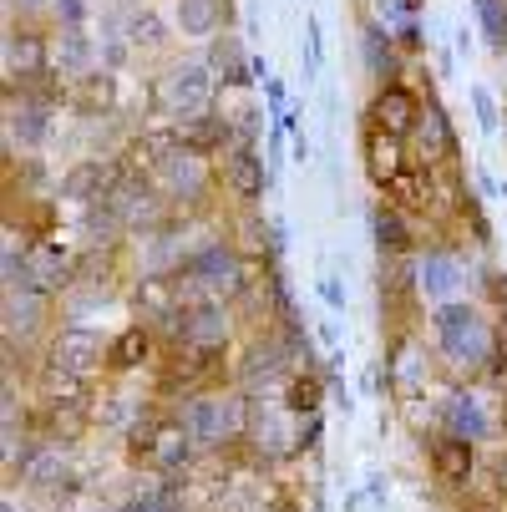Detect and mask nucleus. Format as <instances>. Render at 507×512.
I'll return each mask as SVG.
<instances>
[{"label": "nucleus", "mask_w": 507, "mask_h": 512, "mask_svg": "<svg viewBox=\"0 0 507 512\" xmlns=\"http://www.w3.org/2000/svg\"><path fill=\"white\" fill-rule=\"evenodd\" d=\"M11 132L21 142H41L46 137V107L41 102H26V97H21V107L11 102Z\"/></svg>", "instance_id": "obj_21"}, {"label": "nucleus", "mask_w": 507, "mask_h": 512, "mask_svg": "<svg viewBox=\"0 0 507 512\" xmlns=\"http://www.w3.org/2000/svg\"><path fill=\"white\" fill-rule=\"evenodd\" d=\"M487 411H482V401H472V396H452L447 401V431L452 436H467V442H482L487 436Z\"/></svg>", "instance_id": "obj_16"}, {"label": "nucleus", "mask_w": 507, "mask_h": 512, "mask_svg": "<svg viewBox=\"0 0 507 512\" xmlns=\"http://www.w3.org/2000/svg\"><path fill=\"white\" fill-rule=\"evenodd\" d=\"M219 16H224L219 0H178V26L188 36H208L213 26H219Z\"/></svg>", "instance_id": "obj_20"}, {"label": "nucleus", "mask_w": 507, "mask_h": 512, "mask_svg": "<svg viewBox=\"0 0 507 512\" xmlns=\"http://www.w3.org/2000/svg\"><path fill=\"white\" fill-rule=\"evenodd\" d=\"M426 457H431V472H437V482H447V487H467V482H472L477 452H472V442H467V436H452V431L431 436Z\"/></svg>", "instance_id": "obj_6"}, {"label": "nucleus", "mask_w": 507, "mask_h": 512, "mask_svg": "<svg viewBox=\"0 0 507 512\" xmlns=\"http://www.w3.org/2000/svg\"><path fill=\"white\" fill-rule=\"evenodd\" d=\"M416 284L426 289V295L447 300L452 289H457V259H447V254H437V249H431V254L416 264Z\"/></svg>", "instance_id": "obj_17"}, {"label": "nucleus", "mask_w": 507, "mask_h": 512, "mask_svg": "<svg viewBox=\"0 0 507 512\" xmlns=\"http://www.w3.org/2000/svg\"><path fill=\"white\" fill-rule=\"evenodd\" d=\"M132 41H158V21H153V16L132 21Z\"/></svg>", "instance_id": "obj_29"}, {"label": "nucleus", "mask_w": 507, "mask_h": 512, "mask_svg": "<svg viewBox=\"0 0 507 512\" xmlns=\"http://www.w3.org/2000/svg\"><path fill=\"white\" fill-rule=\"evenodd\" d=\"M97 360H102V340L87 335V330H66L56 340V350H51V365H61V371L82 376V381H87V371H92Z\"/></svg>", "instance_id": "obj_10"}, {"label": "nucleus", "mask_w": 507, "mask_h": 512, "mask_svg": "<svg viewBox=\"0 0 507 512\" xmlns=\"http://www.w3.org/2000/svg\"><path fill=\"white\" fill-rule=\"evenodd\" d=\"M56 16H61L71 31H77V21L87 16V0H56Z\"/></svg>", "instance_id": "obj_28"}, {"label": "nucleus", "mask_w": 507, "mask_h": 512, "mask_svg": "<svg viewBox=\"0 0 507 512\" xmlns=\"http://www.w3.org/2000/svg\"><path fill=\"white\" fill-rule=\"evenodd\" d=\"M41 71H46V41L36 31H11V41H6V77L31 82V77H41Z\"/></svg>", "instance_id": "obj_12"}, {"label": "nucleus", "mask_w": 507, "mask_h": 512, "mask_svg": "<svg viewBox=\"0 0 507 512\" xmlns=\"http://www.w3.org/2000/svg\"><path fill=\"white\" fill-rule=\"evenodd\" d=\"M371 127L376 132H386V137H411L416 127H421V102H416V92H406L401 82H391V87H381L376 92V102H371Z\"/></svg>", "instance_id": "obj_5"}, {"label": "nucleus", "mask_w": 507, "mask_h": 512, "mask_svg": "<svg viewBox=\"0 0 507 512\" xmlns=\"http://www.w3.org/2000/svg\"><path fill=\"white\" fill-rule=\"evenodd\" d=\"M472 107H477L482 132H497V102H492V92H487V87H472Z\"/></svg>", "instance_id": "obj_27"}, {"label": "nucleus", "mask_w": 507, "mask_h": 512, "mask_svg": "<svg viewBox=\"0 0 507 512\" xmlns=\"http://www.w3.org/2000/svg\"><path fill=\"white\" fill-rule=\"evenodd\" d=\"M188 284L198 289L203 300H213V295H239L249 279H244V264H239V254L229 244H208V249H198L188 259Z\"/></svg>", "instance_id": "obj_2"}, {"label": "nucleus", "mask_w": 507, "mask_h": 512, "mask_svg": "<svg viewBox=\"0 0 507 512\" xmlns=\"http://www.w3.org/2000/svg\"><path fill=\"white\" fill-rule=\"evenodd\" d=\"M158 507H168V502H163V497L153 492V497H137V502H132L127 512H158Z\"/></svg>", "instance_id": "obj_30"}, {"label": "nucleus", "mask_w": 507, "mask_h": 512, "mask_svg": "<svg viewBox=\"0 0 507 512\" xmlns=\"http://www.w3.org/2000/svg\"><path fill=\"white\" fill-rule=\"evenodd\" d=\"M366 173H371V183L376 188H396L411 168H406V158H401V142L396 137H386V132H376V127H366Z\"/></svg>", "instance_id": "obj_7"}, {"label": "nucleus", "mask_w": 507, "mask_h": 512, "mask_svg": "<svg viewBox=\"0 0 507 512\" xmlns=\"http://www.w3.org/2000/svg\"><path fill=\"white\" fill-rule=\"evenodd\" d=\"M224 183H229V193L244 198V203L264 198V158L249 148V142H234V148H229V158H224Z\"/></svg>", "instance_id": "obj_8"}, {"label": "nucleus", "mask_w": 507, "mask_h": 512, "mask_svg": "<svg viewBox=\"0 0 507 512\" xmlns=\"http://www.w3.org/2000/svg\"><path fill=\"white\" fill-rule=\"evenodd\" d=\"M371 229H376V249L381 259H411V229H406V218L396 203H381L371 213Z\"/></svg>", "instance_id": "obj_13"}, {"label": "nucleus", "mask_w": 507, "mask_h": 512, "mask_svg": "<svg viewBox=\"0 0 507 512\" xmlns=\"http://www.w3.org/2000/svg\"><path fill=\"white\" fill-rule=\"evenodd\" d=\"M183 426L193 442H229V436L244 431V406L239 401H208V396H193L188 411H183Z\"/></svg>", "instance_id": "obj_4"}, {"label": "nucleus", "mask_w": 507, "mask_h": 512, "mask_svg": "<svg viewBox=\"0 0 507 512\" xmlns=\"http://www.w3.org/2000/svg\"><path fill=\"white\" fill-rule=\"evenodd\" d=\"M87 56H92L87 36H82V31H66V46H61V66H66V71H77V66L87 61Z\"/></svg>", "instance_id": "obj_26"}, {"label": "nucleus", "mask_w": 507, "mask_h": 512, "mask_svg": "<svg viewBox=\"0 0 507 512\" xmlns=\"http://www.w3.org/2000/svg\"><path fill=\"white\" fill-rule=\"evenodd\" d=\"M416 137H421V158H426V168H431V163H452V158H457V137H452V122H447V112H442V107H426V112H421Z\"/></svg>", "instance_id": "obj_11"}, {"label": "nucleus", "mask_w": 507, "mask_h": 512, "mask_svg": "<svg viewBox=\"0 0 507 512\" xmlns=\"http://www.w3.org/2000/svg\"><path fill=\"white\" fill-rule=\"evenodd\" d=\"M366 61H371L376 77H391V71H396V41H391V31L366 26Z\"/></svg>", "instance_id": "obj_22"}, {"label": "nucleus", "mask_w": 507, "mask_h": 512, "mask_svg": "<svg viewBox=\"0 0 507 512\" xmlns=\"http://www.w3.org/2000/svg\"><path fill=\"white\" fill-rule=\"evenodd\" d=\"M158 178H163V183H168L173 193H188V198L208 188V173H203V158H198V153H188V148H178V153H173V158H168V163L158 168Z\"/></svg>", "instance_id": "obj_15"}, {"label": "nucleus", "mask_w": 507, "mask_h": 512, "mask_svg": "<svg viewBox=\"0 0 507 512\" xmlns=\"http://www.w3.org/2000/svg\"><path fill=\"white\" fill-rule=\"evenodd\" d=\"M396 208H426L431 203V173H406L396 188H391Z\"/></svg>", "instance_id": "obj_25"}, {"label": "nucleus", "mask_w": 507, "mask_h": 512, "mask_svg": "<svg viewBox=\"0 0 507 512\" xmlns=\"http://www.w3.org/2000/svg\"><path fill=\"white\" fill-rule=\"evenodd\" d=\"M431 330H437V345L452 365H462V371H487V355L497 345V330L472 310V305H442L437 315H431Z\"/></svg>", "instance_id": "obj_1"}, {"label": "nucleus", "mask_w": 507, "mask_h": 512, "mask_svg": "<svg viewBox=\"0 0 507 512\" xmlns=\"http://www.w3.org/2000/svg\"><path fill=\"white\" fill-rule=\"evenodd\" d=\"M477 6V21H482V36L502 51L507 46V0H472Z\"/></svg>", "instance_id": "obj_24"}, {"label": "nucleus", "mask_w": 507, "mask_h": 512, "mask_svg": "<svg viewBox=\"0 0 507 512\" xmlns=\"http://www.w3.org/2000/svg\"><path fill=\"white\" fill-rule=\"evenodd\" d=\"M320 295H325L330 305H345V295H340V284H335V279H320Z\"/></svg>", "instance_id": "obj_31"}, {"label": "nucleus", "mask_w": 507, "mask_h": 512, "mask_svg": "<svg viewBox=\"0 0 507 512\" xmlns=\"http://www.w3.org/2000/svg\"><path fill=\"white\" fill-rule=\"evenodd\" d=\"M148 350H153V335L142 330V325H127V330L112 340L107 360H112V371H132V365H142V360H148Z\"/></svg>", "instance_id": "obj_18"}, {"label": "nucleus", "mask_w": 507, "mask_h": 512, "mask_svg": "<svg viewBox=\"0 0 507 512\" xmlns=\"http://www.w3.org/2000/svg\"><path fill=\"white\" fill-rule=\"evenodd\" d=\"M208 71H213V82H224V87H244L254 77V61L244 56L239 36H224V41H213V51H208Z\"/></svg>", "instance_id": "obj_14"}, {"label": "nucleus", "mask_w": 507, "mask_h": 512, "mask_svg": "<svg viewBox=\"0 0 507 512\" xmlns=\"http://www.w3.org/2000/svg\"><path fill=\"white\" fill-rule=\"evenodd\" d=\"M213 102V71L208 66H173L163 77V112H173L178 122L203 117Z\"/></svg>", "instance_id": "obj_3"}, {"label": "nucleus", "mask_w": 507, "mask_h": 512, "mask_svg": "<svg viewBox=\"0 0 507 512\" xmlns=\"http://www.w3.org/2000/svg\"><path fill=\"white\" fill-rule=\"evenodd\" d=\"M26 279L41 289V295H51V289H66L71 284V259L61 244H36L26 254Z\"/></svg>", "instance_id": "obj_9"}, {"label": "nucleus", "mask_w": 507, "mask_h": 512, "mask_svg": "<svg viewBox=\"0 0 507 512\" xmlns=\"http://www.w3.org/2000/svg\"><path fill=\"white\" fill-rule=\"evenodd\" d=\"M36 315H41V289H36V284H26L21 295H16V289H6V330H11V335H16V330H31Z\"/></svg>", "instance_id": "obj_19"}, {"label": "nucleus", "mask_w": 507, "mask_h": 512, "mask_svg": "<svg viewBox=\"0 0 507 512\" xmlns=\"http://www.w3.org/2000/svg\"><path fill=\"white\" fill-rule=\"evenodd\" d=\"M284 406L295 411V416H315V411H320V381H315V376H289Z\"/></svg>", "instance_id": "obj_23"}]
</instances>
